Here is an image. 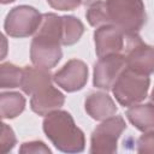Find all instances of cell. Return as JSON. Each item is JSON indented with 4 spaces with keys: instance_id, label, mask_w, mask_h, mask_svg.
Masks as SVG:
<instances>
[{
    "instance_id": "17",
    "label": "cell",
    "mask_w": 154,
    "mask_h": 154,
    "mask_svg": "<svg viewBox=\"0 0 154 154\" xmlns=\"http://www.w3.org/2000/svg\"><path fill=\"white\" fill-rule=\"evenodd\" d=\"M23 69L11 64L2 63L0 65V88H17L20 85Z\"/></svg>"
},
{
    "instance_id": "16",
    "label": "cell",
    "mask_w": 154,
    "mask_h": 154,
    "mask_svg": "<svg viewBox=\"0 0 154 154\" xmlns=\"http://www.w3.org/2000/svg\"><path fill=\"white\" fill-rule=\"evenodd\" d=\"M63 38L61 45H75L84 32L83 23L73 16H63Z\"/></svg>"
},
{
    "instance_id": "1",
    "label": "cell",
    "mask_w": 154,
    "mask_h": 154,
    "mask_svg": "<svg viewBox=\"0 0 154 154\" xmlns=\"http://www.w3.org/2000/svg\"><path fill=\"white\" fill-rule=\"evenodd\" d=\"M63 18L55 13L42 14V22L30 45V59L35 66L54 67L61 59Z\"/></svg>"
},
{
    "instance_id": "15",
    "label": "cell",
    "mask_w": 154,
    "mask_h": 154,
    "mask_svg": "<svg viewBox=\"0 0 154 154\" xmlns=\"http://www.w3.org/2000/svg\"><path fill=\"white\" fill-rule=\"evenodd\" d=\"M25 107V99L16 91L1 93L0 95V113L2 119H12L19 116Z\"/></svg>"
},
{
    "instance_id": "12",
    "label": "cell",
    "mask_w": 154,
    "mask_h": 154,
    "mask_svg": "<svg viewBox=\"0 0 154 154\" xmlns=\"http://www.w3.org/2000/svg\"><path fill=\"white\" fill-rule=\"evenodd\" d=\"M87 113L95 120H105L117 113V106L107 93H90L84 102Z\"/></svg>"
},
{
    "instance_id": "3",
    "label": "cell",
    "mask_w": 154,
    "mask_h": 154,
    "mask_svg": "<svg viewBox=\"0 0 154 154\" xmlns=\"http://www.w3.org/2000/svg\"><path fill=\"white\" fill-rule=\"evenodd\" d=\"M109 24L118 26L125 35L138 34L146 22L142 0H106Z\"/></svg>"
},
{
    "instance_id": "13",
    "label": "cell",
    "mask_w": 154,
    "mask_h": 154,
    "mask_svg": "<svg viewBox=\"0 0 154 154\" xmlns=\"http://www.w3.org/2000/svg\"><path fill=\"white\" fill-rule=\"evenodd\" d=\"M53 76L51 75L48 69L38 67V66H25L22 72L20 79V89L26 95H32L37 90L43 87L52 84Z\"/></svg>"
},
{
    "instance_id": "25",
    "label": "cell",
    "mask_w": 154,
    "mask_h": 154,
    "mask_svg": "<svg viewBox=\"0 0 154 154\" xmlns=\"http://www.w3.org/2000/svg\"><path fill=\"white\" fill-rule=\"evenodd\" d=\"M1 4H10V2H13L14 0H0Z\"/></svg>"
},
{
    "instance_id": "2",
    "label": "cell",
    "mask_w": 154,
    "mask_h": 154,
    "mask_svg": "<svg viewBox=\"0 0 154 154\" xmlns=\"http://www.w3.org/2000/svg\"><path fill=\"white\" fill-rule=\"evenodd\" d=\"M43 131L53 146L64 153H81L85 147L83 131L66 111L55 109L43 119Z\"/></svg>"
},
{
    "instance_id": "11",
    "label": "cell",
    "mask_w": 154,
    "mask_h": 154,
    "mask_svg": "<svg viewBox=\"0 0 154 154\" xmlns=\"http://www.w3.org/2000/svg\"><path fill=\"white\" fill-rule=\"evenodd\" d=\"M64 94L52 84H49L31 95L30 107L38 116H47L48 113L59 109L64 105Z\"/></svg>"
},
{
    "instance_id": "18",
    "label": "cell",
    "mask_w": 154,
    "mask_h": 154,
    "mask_svg": "<svg viewBox=\"0 0 154 154\" xmlns=\"http://www.w3.org/2000/svg\"><path fill=\"white\" fill-rule=\"evenodd\" d=\"M85 17L91 26H101L105 24H109L107 8H106V1H97L96 4L89 6L87 10Z\"/></svg>"
},
{
    "instance_id": "14",
    "label": "cell",
    "mask_w": 154,
    "mask_h": 154,
    "mask_svg": "<svg viewBox=\"0 0 154 154\" xmlns=\"http://www.w3.org/2000/svg\"><path fill=\"white\" fill-rule=\"evenodd\" d=\"M126 118L140 131H154V105H134L126 111Z\"/></svg>"
},
{
    "instance_id": "21",
    "label": "cell",
    "mask_w": 154,
    "mask_h": 154,
    "mask_svg": "<svg viewBox=\"0 0 154 154\" xmlns=\"http://www.w3.org/2000/svg\"><path fill=\"white\" fill-rule=\"evenodd\" d=\"M19 153L25 154V153H51V149L41 141H31V142H25L20 146Z\"/></svg>"
},
{
    "instance_id": "6",
    "label": "cell",
    "mask_w": 154,
    "mask_h": 154,
    "mask_svg": "<svg viewBox=\"0 0 154 154\" xmlns=\"http://www.w3.org/2000/svg\"><path fill=\"white\" fill-rule=\"evenodd\" d=\"M42 22V14L34 7L20 5L13 7L6 16L4 29L11 37H28L35 34Z\"/></svg>"
},
{
    "instance_id": "20",
    "label": "cell",
    "mask_w": 154,
    "mask_h": 154,
    "mask_svg": "<svg viewBox=\"0 0 154 154\" xmlns=\"http://www.w3.org/2000/svg\"><path fill=\"white\" fill-rule=\"evenodd\" d=\"M136 144L138 153H154V131L144 132Z\"/></svg>"
},
{
    "instance_id": "9",
    "label": "cell",
    "mask_w": 154,
    "mask_h": 154,
    "mask_svg": "<svg viewBox=\"0 0 154 154\" xmlns=\"http://www.w3.org/2000/svg\"><path fill=\"white\" fill-rule=\"evenodd\" d=\"M53 81L65 91L81 90L88 81V67L82 60L71 59L53 75Z\"/></svg>"
},
{
    "instance_id": "8",
    "label": "cell",
    "mask_w": 154,
    "mask_h": 154,
    "mask_svg": "<svg viewBox=\"0 0 154 154\" xmlns=\"http://www.w3.org/2000/svg\"><path fill=\"white\" fill-rule=\"evenodd\" d=\"M125 67V54L114 53L99 58L97 63L94 65V85L99 89L112 90L116 79Z\"/></svg>"
},
{
    "instance_id": "22",
    "label": "cell",
    "mask_w": 154,
    "mask_h": 154,
    "mask_svg": "<svg viewBox=\"0 0 154 154\" xmlns=\"http://www.w3.org/2000/svg\"><path fill=\"white\" fill-rule=\"evenodd\" d=\"M47 2L58 11H72L82 4V0H47Z\"/></svg>"
},
{
    "instance_id": "5",
    "label": "cell",
    "mask_w": 154,
    "mask_h": 154,
    "mask_svg": "<svg viewBox=\"0 0 154 154\" xmlns=\"http://www.w3.org/2000/svg\"><path fill=\"white\" fill-rule=\"evenodd\" d=\"M126 129L125 120L120 116L109 117L95 128L90 138V153L112 154L117 152L118 138Z\"/></svg>"
},
{
    "instance_id": "4",
    "label": "cell",
    "mask_w": 154,
    "mask_h": 154,
    "mask_svg": "<svg viewBox=\"0 0 154 154\" xmlns=\"http://www.w3.org/2000/svg\"><path fill=\"white\" fill-rule=\"evenodd\" d=\"M150 79L148 75L125 67L116 79L112 93L116 100L124 107H131L140 103L147 97Z\"/></svg>"
},
{
    "instance_id": "10",
    "label": "cell",
    "mask_w": 154,
    "mask_h": 154,
    "mask_svg": "<svg viewBox=\"0 0 154 154\" xmlns=\"http://www.w3.org/2000/svg\"><path fill=\"white\" fill-rule=\"evenodd\" d=\"M95 52L99 58L122 53L125 46L126 35L123 30L113 24H105L99 26L94 32Z\"/></svg>"
},
{
    "instance_id": "7",
    "label": "cell",
    "mask_w": 154,
    "mask_h": 154,
    "mask_svg": "<svg viewBox=\"0 0 154 154\" xmlns=\"http://www.w3.org/2000/svg\"><path fill=\"white\" fill-rule=\"evenodd\" d=\"M125 59L126 66L136 72L148 76L154 72V47L146 45L138 34L126 35Z\"/></svg>"
},
{
    "instance_id": "24",
    "label": "cell",
    "mask_w": 154,
    "mask_h": 154,
    "mask_svg": "<svg viewBox=\"0 0 154 154\" xmlns=\"http://www.w3.org/2000/svg\"><path fill=\"white\" fill-rule=\"evenodd\" d=\"M150 101H152V103L154 105V88H153V90H152V94H150Z\"/></svg>"
},
{
    "instance_id": "23",
    "label": "cell",
    "mask_w": 154,
    "mask_h": 154,
    "mask_svg": "<svg viewBox=\"0 0 154 154\" xmlns=\"http://www.w3.org/2000/svg\"><path fill=\"white\" fill-rule=\"evenodd\" d=\"M97 1H100V0H82V4L85 6H91V5L96 4Z\"/></svg>"
},
{
    "instance_id": "19",
    "label": "cell",
    "mask_w": 154,
    "mask_h": 154,
    "mask_svg": "<svg viewBox=\"0 0 154 154\" xmlns=\"http://www.w3.org/2000/svg\"><path fill=\"white\" fill-rule=\"evenodd\" d=\"M16 142H17V140H16L14 132L11 129V126L2 123L1 124V138H0L1 153H7V152L12 150Z\"/></svg>"
}]
</instances>
